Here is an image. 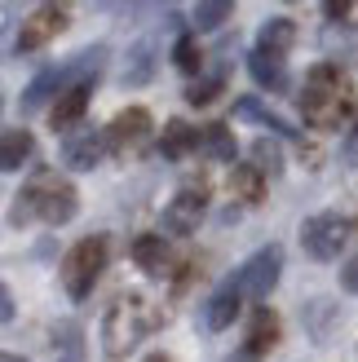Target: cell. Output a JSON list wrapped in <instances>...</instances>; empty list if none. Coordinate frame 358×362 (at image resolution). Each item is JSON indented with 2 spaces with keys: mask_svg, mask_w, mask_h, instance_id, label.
Returning a JSON list of instances; mask_svg holds the SVG:
<instances>
[{
  "mask_svg": "<svg viewBox=\"0 0 358 362\" xmlns=\"http://www.w3.org/2000/svg\"><path fill=\"white\" fill-rule=\"evenodd\" d=\"M358 102H354V84L341 76V66L332 62H318L310 76H306V88H301V115L314 129H341L345 119H354Z\"/></svg>",
  "mask_w": 358,
  "mask_h": 362,
  "instance_id": "cell-1",
  "label": "cell"
},
{
  "mask_svg": "<svg viewBox=\"0 0 358 362\" xmlns=\"http://www.w3.org/2000/svg\"><path fill=\"white\" fill-rule=\"evenodd\" d=\"M76 212H80V194H76V186H71L67 177L40 168V173H35L27 186H23V194H18L13 221H31V216H40L45 226H67Z\"/></svg>",
  "mask_w": 358,
  "mask_h": 362,
  "instance_id": "cell-2",
  "label": "cell"
},
{
  "mask_svg": "<svg viewBox=\"0 0 358 362\" xmlns=\"http://www.w3.org/2000/svg\"><path fill=\"white\" fill-rule=\"evenodd\" d=\"M155 327H159V310H151L137 292H129V296H120L111 305V314H106L102 345H106V354H129L137 340L151 336Z\"/></svg>",
  "mask_w": 358,
  "mask_h": 362,
  "instance_id": "cell-3",
  "label": "cell"
},
{
  "mask_svg": "<svg viewBox=\"0 0 358 362\" xmlns=\"http://www.w3.org/2000/svg\"><path fill=\"white\" fill-rule=\"evenodd\" d=\"M106 261H111V234H88L76 247L62 257V283H67V296L71 300H84L93 292V283L102 279Z\"/></svg>",
  "mask_w": 358,
  "mask_h": 362,
  "instance_id": "cell-4",
  "label": "cell"
},
{
  "mask_svg": "<svg viewBox=\"0 0 358 362\" xmlns=\"http://www.w3.org/2000/svg\"><path fill=\"white\" fill-rule=\"evenodd\" d=\"M345 243H350V221L336 212H318L301 226V247L314 261H336L345 252Z\"/></svg>",
  "mask_w": 358,
  "mask_h": 362,
  "instance_id": "cell-5",
  "label": "cell"
},
{
  "mask_svg": "<svg viewBox=\"0 0 358 362\" xmlns=\"http://www.w3.org/2000/svg\"><path fill=\"white\" fill-rule=\"evenodd\" d=\"M279 274H283V247H275V243L270 247H257L253 257L239 265V283H243L248 300H265V296L275 292Z\"/></svg>",
  "mask_w": 358,
  "mask_h": 362,
  "instance_id": "cell-6",
  "label": "cell"
},
{
  "mask_svg": "<svg viewBox=\"0 0 358 362\" xmlns=\"http://www.w3.org/2000/svg\"><path fill=\"white\" fill-rule=\"evenodd\" d=\"M88 98H93V80H88V76H80L76 84H67L58 93V102H53V111H49L53 133H71V129H76V124L84 119V111H88Z\"/></svg>",
  "mask_w": 358,
  "mask_h": 362,
  "instance_id": "cell-7",
  "label": "cell"
},
{
  "mask_svg": "<svg viewBox=\"0 0 358 362\" xmlns=\"http://www.w3.org/2000/svg\"><path fill=\"white\" fill-rule=\"evenodd\" d=\"M151 111L146 106H129V111H120L115 119H111V129H106V141H111V151L115 155H124V151H137L142 141L151 137Z\"/></svg>",
  "mask_w": 358,
  "mask_h": 362,
  "instance_id": "cell-8",
  "label": "cell"
},
{
  "mask_svg": "<svg viewBox=\"0 0 358 362\" xmlns=\"http://www.w3.org/2000/svg\"><path fill=\"white\" fill-rule=\"evenodd\" d=\"M204 208H208V194H204V190H182V194H177L173 204L164 208V230L177 234V239H186V234L200 230Z\"/></svg>",
  "mask_w": 358,
  "mask_h": 362,
  "instance_id": "cell-9",
  "label": "cell"
},
{
  "mask_svg": "<svg viewBox=\"0 0 358 362\" xmlns=\"http://www.w3.org/2000/svg\"><path fill=\"white\" fill-rule=\"evenodd\" d=\"M106 146H111L106 133H98V129H76V133L62 137V164L88 173V168H98V159H102Z\"/></svg>",
  "mask_w": 358,
  "mask_h": 362,
  "instance_id": "cell-10",
  "label": "cell"
},
{
  "mask_svg": "<svg viewBox=\"0 0 358 362\" xmlns=\"http://www.w3.org/2000/svg\"><path fill=\"white\" fill-rule=\"evenodd\" d=\"M67 31V13L62 9H35L23 31H18V53H31V49H45L49 40H58Z\"/></svg>",
  "mask_w": 358,
  "mask_h": 362,
  "instance_id": "cell-11",
  "label": "cell"
},
{
  "mask_svg": "<svg viewBox=\"0 0 358 362\" xmlns=\"http://www.w3.org/2000/svg\"><path fill=\"white\" fill-rule=\"evenodd\" d=\"M243 283H239V274L235 279H226L221 287H217V292H212V300L204 305V318H208V327L212 332H226L230 327V322H235L239 318V305H243Z\"/></svg>",
  "mask_w": 358,
  "mask_h": 362,
  "instance_id": "cell-12",
  "label": "cell"
},
{
  "mask_svg": "<svg viewBox=\"0 0 358 362\" xmlns=\"http://www.w3.org/2000/svg\"><path fill=\"white\" fill-rule=\"evenodd\" d=\"M275 345H279V318H275V310H257L253 327H248V336H243V349H248V358H261Z\"/></svg>",
  "mask_w": 358,
  "mask_h": 362,
  "instance_id": "cell-13",
  "label": "cell"
},
{
  "mask_svg": "<svg viewBox=\"0 0 358 362\" xmlns=\"http://www.w3.org/2000/svg\"><path fill=\"white\" fill-rule=\"evenodd\" d=\"M248 71H253V80H257L261 88H270V93H279V88L288 84V71H283V53L257 49L253 58H248Z\"/></svg>",
  "mask_w": 358,
  "mask_h": 362,
  "instance_id": "cell-14",
  "label": "cell"
},
{
  "mask_svg": "<svg viewBox=\"0 0 358 362\" xmlns=\"http://www.w3.org/2000/svg\"><path fill=\"white\" fill-rule=\"evenodd\" d=\"M133 261L146 269V274L164 279V269H168V243L159 239V234H137V239H133Z\"/></svg>",
  "mask_w": 358,
  "mask_h": 362,
  "instance_id": "cell-15",
  "label": "cell"
},
{
  "mask_svg": "<svg viewBox=\"0 0 358 362\" xmlns=\"http://www.w3.org/2000/svg\"><path fill=\"white\" fill-rule=\"evenodd\" d=\"M200 137L204 133H195L186 119H168L164 124V137H159V151H164L168 159H186L195 146H200Z\"/></svg>",
  "mask_w": 358,
  "mask_h": 362,
  "instance_id": "cell-16",
  "label": "cell"
},
{
  "mask_svg": "<svg viewBox=\"0 0 358 362\" xmlns=\"http://www.w3.org/2000/svg\"><path fill=\"white\" fill-rule=\"evenodd\" d=\"M31 151H35V141H31V133L27 129H5V146H0V168L5 173H18L31 159Z\"/></svg>",
  "mask_w": 358,
  "mask_h": 362,
  "instance_id": "cell-17",
  "label": "cell"
},
{
  "mask_svg": "<svg viewBox=\"0 0 358 362\" xmlns=\"http://www.w3.org/2000/svg\"><path fill=\"white\" fill-rule=\"evenodd\" d=\"M230 190H235L243 204H261V194H265V173L257 164H235L230 168Z\"/></svg>",
  "mask_w": 358,
  "mask_h": 362,
  "instance_id": "cell-18",
  "label": "cell"
},
{
  "mask_svg": "<svg viewBox=\"0 0 358 362\" xmlns=\"http://www.w3.org/2000/svg\"><path fill=\"white\" fill-rule=\"evenodd\" d=\"M292 45H296V23H292V18H270V23H261L257 49H270V53H288Z\"/></svg>",
  "mask_w": 358,
  "mask_h": 362,
  "instance_id": "cell-19",
  "label": "cell"
},
{
  "mask_svg": "<svg viewBox=\"0 0 358 362\" xmlns=\"http://www.w3.org/2000/svg\"><path fill=\"white\" fill-rule=\"evenodd\" d=\"M323 49L332 53V58H341L350 66H358V27H328L323 31Z\"/></svg>",
  "mask_w": 358,
  "mask_h": 362,
  "instance_id": "cell-20",
  "label": "cell"
},
{
  "mask_svg": "<svg viewBox=\"0 0 358 362\" xmlns=\"http://www.w3.org/2000/svg\"><path fill=\"white\" fill-rule=\"evenodd\" d=\"M200 146H204L212 159H221V164H235V133H230L226 124H208L204 137H200Z\"/></svg>",
  "mask_w": 358,
  "mask_h": 362,
  "instance_id": "cell-21",
  "label": "cell"
},
{
  "mask_svg": "<svg viewBox=\"0 0 358 362\" xmlns=\"http://www.w3.org/2000/svg\"><path fill=\"white\" fill-rule=\"evenodd\" d=\"M235 115H239V119H257V124H265V129H275V133H292V124L279 119L275 111H265L257 98H239V102H235Z\"/></svg>",
  "mask_w": 358,
  "mask_h": 362,
  "instance_id": "cell-22",
  "label": "cell"
},
{
  "mask_svg": "<svg viewBox=\"0 0 358 362\" xmlns=\"http://www.w3.org/2000/svg\"><path fill=\"white\" fill-rule=\"evenodd\" d=\"M230 9H235V0H200V5H195V27H200V31H217L230 18Z\"/></svg>",
  "mask_w": 358,
  "mask_h": 362,
  "instance_id": "cell-23",
  "label": "cell"
},
{
  "mask_svg": "<svg viewBox=\"0 0 358 362\" xmlns=\"http://www.w3.org/2000/svg\"><path fill=\"white\" fill-rule=\"evenodd\" d=\"M253 164L261 173H283V146L275 137H257L253 141Z\"/></svg>",
  "mask_w": 358,
  "mask_h": 362,
  "instance_id": "cell-24",
  "label": "cell"
},
{
  "mask_svg": "<svg viewBox=\"0 0 358 362\" xmlns=\"http://www.w3.org/2000/svg\"><path fill=\"white\" fill-rule=\"evenodd\" d=\"M173 62H177V71H182V76H200L204 53H200V45H195L190 35H182V40L173 45Z\"/></svg>",
  "mask_w": 358,
  "mask_h": 362,
  "instance_id": "cell-25",
  "label": "cell"
},
{
  "mask_svg": "<svg viewBox=\"0 0 358 362\" xmlns=\"http://www.w3.org/2000/svg\"><path fill=\"white\" fill-rule=\"evenodd\" d=\"M221 98V76H212V80H195L190 88H186V102L190 106H212Z\"/></svg>",
  "mask_w": 358,
  "mask_h": 362,
  "instance_id": "cell-26",
  "label": "cell"
},
{
  "mask_svg": "<svg viewBox=\"0 0 358 362\" xmlns=\"http://www.w3.org/2000/svg\"><path fill=\"white\" fill-rule=\"evenodd\" d=\"M151 80V45H137L133 66H124V84H146Z\"/></svg>",
  "mask_w": 358,
  "mask_h": 362,
  "instance_id": "cell-27",
  "label": "cell"
},
{
  "mask_svg": "<svg viewBox=\"0 0 358 362\" xmlns=\"http://www.w3.org/2000/svg\"><path fill=\"white\" fill-rule=\"evenodd\" d=\"M62 345H67V362H80V327H71V322H62L58 327Z\"/></svg>",
  "mask_w": 358,
  "mask_h": 362,
  "instance_id": "cell-28",
  "label": "cell"
},
{
  "mask_svg": "<svg viewBox=\"0 0 358 362\" xmlns=\"http://www.w3.org/2000/svg\"><path fill=\"white\" fill-rule=\"evenodd\" d=\"M350 9H354V0H328V5H323V13L332 18V23H345Z\"/></svg>",
  "mask_w": 358,
  "mask_h": 362,
  "instance_id": "cell-29",
  "label": "cell"
},
{
  "mask_svg": "<svg viewBox=\"0 0 358 362\" xmlns=\"http://www.w3.org/2000/svg\"><path fill=\"white\" fill-rule=\"evenodd\" d=\"M341 159H345V164H354V168H358V119H354V133H350V141L341 146Z\"/></svg>",
  "mask_w": 358,
  "mask_h": 362,
  "instance_id": "cell-30",
  "label": "cell"
},
{
  "mask_svg": "<svg viewBox=\"0 0 358 362\" xmlns=\"http://www.w3.org/2000/svg\"><path fill=\"white\" fill-rule=\"evenodd\" d=\"M341 287H345V292H358V257L341 269Z\"/></svg>",
  "mask_w": 358,
  "mask_h": 362,
  "instance_id": "cell-31",
  "label": "cell"
},
{
  "mask_svg": "<svg viewBox=\"0 0 358 362\" xmlns=\"http://www.w3.org/2000/svg\"><path fill=\"white\" fill-rule=\"evenodd\" d=\"M0 305H5V310H0V318H5V322H13V296L5 292V300H0Z\"/></svg>",
  "mask_w": 358,
  "mask_h": 362,
  "instance_id": "cell-32",
  "label": "cell"
},
{
  "mask_svg": "<svg viewBox=\"0 0 358 362\" xmlns=\"http://www.w3.org/2000/svg\"><path fill=\"white\" fill-rule=\"evenodd\" d=\"M146 362H173V358H168V354H151Z\"/></svg>",
  "mask_w": 358,
  "mask_h": 362,
  "instance_id": "cell-33",
  "label": "cell"
},
{
  "mask_svg": "<svg viewBox=\"0 0 358 362\" xmlns=\"http://www.w3.org/2000/svg\"><path fill=\"white\" fill-rule=\"evenodd\" d=\"M5 362H27V358H18V354H5Z\"/></svg>",
  "mask_w": 358,
  "mask_h": 362,
  "instance_id": "cell-34",
  "label": "cell"
}]
</instances>
